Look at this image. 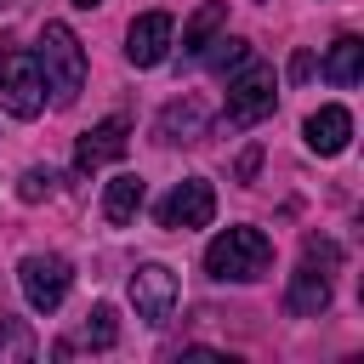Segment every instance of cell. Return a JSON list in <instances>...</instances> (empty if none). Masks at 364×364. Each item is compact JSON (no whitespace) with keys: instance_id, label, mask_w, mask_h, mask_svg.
Listing matches in <instances>:
<instances>
[{"instance_id":"6da1fadb","label":"cell","mask_w":364,"mask_h":364,"mask_svg":"<svg viewBox=\"0 0 364 364\" xmlns=\"http://www.w3.org/2000/svg\"><path fill=\"white\" fill-rule=\"evenodd\" d=\"M34 63H40V80H46L51 102H57V108H74L80 91H85V46L74 40L68 23H46V28H40Z\"/></svg>"},{"instance_id":"7a4b0ae2","label":"cell","mask_w":364,"mask_h":364,"mask_svg":"<svg viewBox=\"0 0 364 364\" xmlns=\"http://www.w3.org/2000/svg\"><path fill=\"white\" fill-rule=\"evenodd\" d=\"M273 267V239L262 228H222L205 245V273L222 284H250Z\"/></svg>"},{"instance_id":"3957f363","label":"cell","mask_w":364,"mask_h":364,"mask_svg":"<svg viewBox=\"0 0 364 364\" xmlns=\"http://www.w3.org/2000/svg\"><path fill=\"white\" fill-rule=\"evenodd\" d=\"M279 102V80L267 63H245L239 74H228V125H262Z\"/></svg>"},{"instance_id":"277c9868","label":"cell","mask_w":364,"mask_h":364,"mask_svg":"<svg viewBox=\"0 0 364 364\" xmlns=\"http://www.w3.org/2000/svg\"><path fill=\"white\" fill-rule=\"evenodd\" d=\"M0 108L17 119H34L46 108V80L34 51H0Z\"/></svg>"},{"instance_id":"5b68a950","label":"cell","mask_w":364,"mask_h":364,"mask_svg":"<svg viewBox=\"0 0 364 364\" xmlns=\"http://www.w3.org/2000/svg\"><path fill=\"white\" fill-rule=\"evenodd\" d=\"M17 284H23V296H28L34 313H57L63 296H68V284H74V267L63 256H51V250H34V256L17 262Z\"/></svg>"},{"instance_id":"8992f818","label":"cell","mask_w":364,"mask_h":364,"mask_svg":"<svg viewBox=\"0 0 364 364\" xmlns=\"http://www.w3.org/2000/svg\"><path fill=\"white\" fill-rule=\"evenodd\" d=\"M210 216H216V188H210L205 176H188V182H176V188L165 193V205H159V228H171V233L205 228Z\"/></svg>"},{"instance_id":"52a82bcc","label":"cell","mask_w":364,"mask_h":364,"mask_svg":"<svg viewBox=\"0 0 364 364\" xmlns=\"http://www.w3.org/2000/svg\"><path fill=\"white\" fill-rule=\"evenodd\" d=\"M171 46H176V23H171L165 11L131 17V28H125V63H131V68H159V63L171 57Z\"/></svg>"},{"instance_id":"ba28073f","label":"cell","mask_w":364,"mask_h":364,"mask_svg":"<svg viewBox=\"0 0 364 364\" xmlns=\"http://www.w3.org/2000/svg\"><path fill=\"white\" fill-rule=\"evenodd\" d=\"M131 307H136L142 324H165L171 307H176V273H171L165 262L136 267V273H131Z\"/></svg>"},{"instance_id":"9c48e42d","label":"cell","mask_w":364,"mask_h":364,"mask_svg":"<svg viewBox=\"0 0 364 364\" xmlns=\"http://www.w3.org/2000/svg\"><path fill=\"white\" fill-rule=\"evenodd\" d=\"M125 148H131V119H119V114H114V119H102V125H91V131H85V136L74 142V171H85V176H91L97 165H108V159H119Z\"/></svg>"},{"instance_id":"30bf717a","label":"cell","mask_w":364,"mask_h":364,"mask_svg":"<svg viewBox=\"0 0 364 364\" xmlns=\"http://www.w3.org/2000/svg\"><path fill=\"white\" fill-rule=\"evenodd\" d=\"M205 125H210V114H205V102L199 97H176V102H165L159 108V142L165 148H182V142H199L205 136Z\"/></svg>"},{"instance_id":"8fae6325","label":"cell","mask_w":364,"mask_h":364,"mask_svg":"<svg viewBox=\"0 0 364 364\" xmlns=\"http://www.w3.org/2000/svg\"><path fill=\"white\" fill-rule=\"evenodd\" d=\"M301 136H307V148L313 154H324V159H336L347 142H353V114L341 108V102H324L318 114H307V125H301Z\"/></svg>"},{"instance_id":"7c38bea8","label":"cell","mask_w":364,"mask_h":364,"mask_svg":"<svg viewBox=\"0 0 364 364\" xmlns=\"http://www.w3.org/2000/svg\"><path fill=\"white\" fill-rule=\"evenodd\" d=\"M284 307H290L296 318H318V313L330 307V273H324L318 262H301V267L290 273V290H284Z\"/></svg>"},{"instance_id":"4fadbf2b","label":"cell","mask_w":364,"mask_h":364,"mask_svg":"<svg viewBox=\"0 0 364 364\" xmlns=\"http://www.w3.org/2000/svg\"><path fill=\"white\" fill-rule=\"evenodd\" d=\"M114 341H119V313H114L108 301H97V307H91L85 318H80V330H74L68 341H57L51 353H57V358H68L74 347H97V353H108Z\"/></svg>"},{"instance_id":"5bb4252c","label":"cell","mask_w":364,"mask_h":364,"mask_svg":"<svg viewBox=\"0 0 364 364\" xmlns=\"http://www.w3.org/2000/svg\"><path fill=\"white\" fill-rule=\"evenodd\" d=\"M142 199H148V182H142V176H131V171H119V176L102 188V216H108L114 228H131V222H136V210H142Z\"/></svg>"},{"instance_id":"9a60e30c","label":"cell","mask_w":364,"mask_h":364,"mask_svg":"<svg viewBox=\"0 0 364 364\" xmlns=\"http://www.w3.org/2000/svg\"><path fill=\"white\" fill-rule=\"evenodd\" d=\"M216 28H228V6H222V0H205V6L182 23V57H199V51L216 40Z\"/></svg>"},{"instance_id":"2e32d148","label":"cell","mask_w":364,"mask_h":364,"mask_svg":"<svg viewBox=\"0 0 364 364\" xmlns=\"http://www.w3.org/2000/svg\"><path fill=\"white\" fill-rule=\"evenodd\" d=\"M358 74H364V40L358 34H341L324 51V80L330 85H358Z\"/></svg>"},{"instance_id":"e0dca14e","label":"cell","mask_w":364,"mask_h":364,"mask_svg":"<svg viewBox=\"0 0 364 364\" xmlns=\"http://www.w3.org/2000/svg\"><path fill=\"white\" fill-rule=\"evenodd\" d=\"M216 46V57H210V74H239L245 63H250V40H239V34H228V40H210Z\"/></svg>"},{"instance_id":"ac0fdd59","label":"cell","mask_w":364,"mask_h":364,"mask_svg":"<svg viewBox=\"0 0 364 364\" xmlns=\"http://www.w3.org/2000/svg\"><path fill=\"white\" fill-rule=\"evenodd\" d=\"M57 182H63L57 171H46V165H28V171L17 176V199H23V205H40V199H51V193H57Z\"/></svg>"},{"instance_id":"d6986e66","label":"cell","mask_w":364,"mask_h":364,"mask_svg":"<svg viewBox=\"0 0 364 364\" xmlns=\"http://www.w3.org/2000/svg\"><path fill=\"white\" fill-rule=\"evenodd\" d=\"M0 358H34V336L17 318H0Z\"/></svg>"},{"instance_id":"ffe728a7","label":"cell","mask_w":364,"mask_h":364,"mask_svg":"<svg viewBox=\"0 0 364 364\" xmlns=\"http://www.w3.org/2000/svg\"><path fill=\"white\" fill-rule=\"evenodd\" d=\"M313 68H318V57H313V51H296V57H290V80H307Z\"/></svg>"},{"instance_id":"44dd1931","label":"cell","mask_w":364,"mask_h":364,"mask_svg":"<svg viewBox=\"0 0 364 364\" xmlns=\"http://www.w3.org/2000/svg\"><path fill=\"white\" fill-rule=\"evenodd\" d=\"M74 6H80V11H91V6H102V0H74Z\"/></svg>"}]
</instances>
